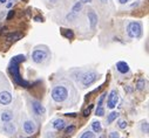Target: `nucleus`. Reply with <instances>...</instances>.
<instances>
[{
  "instance_id": "393cba45",
  "label": "nucleus",
  "mask_w": 149,
  "mask_h": 138,
  "mask_svg": "<svg viewBox=\"0 0 149 138\" xmlns=\"http://www.w3.org/2000/svg\"><path fill=\"white\" fill-rule=\"evenodd\" d=\"M74 130H75V127H74V125H70V127H68V128L66 129V133H67V135H70V133L74 132Z\"/></svg>"
},
{
  "instance_id": "39448f33",
  "label": "nucleus",
  "mask_w": 149,
  "mask_h": 138,
  "mask_svg": "<svg viewBox=\"0 0 149 138\" xmlns=\"http://www.w3.org/2000/svg\"><path fill=\"white\" fill-rule=\"evenodd\" d=\"M47 56H48L47 52L42 51V49H35L32 54V59L35 63H41V62H44L47 59Z\"/></svg>"
},
{
  "instance_id": "7c9ffc66",
  "label": "nucleus",
  "mask_w": 149,
  "mask_h": 138,
  "mask_svg": "<svg viewBox=\"0 0 149 138\" xmlns=\"http://www.w3.org/2000/svg\"><path fill=\"white\" fill-rule=\"evenodd\" d=\"M79 1L82 4H88V3H92V0H79Z\"/></svg>"
},
{
  "instance_id": "f704fd0d",
  "label": "nucleus",
  "mask_w": 149,
  "mask_h": 138,
  "mask_svg": "<svg viewBox=\"0 0 149 138\" xmlns=\"http://www.w3.org/2000/svg\"><path fill=\"white\" fill-rule=\"evenodd\" d=\"M51 3H53V4H55V3H58V0H49Z\"/></svg>"
},
{
  "instance_id": "aec40b11",
  "label": "nucleus",
  "mask_w": 149,
  "mask_h": 138,
  "mask_svg": "<svg viewBox=\"0 0 149 138\" xmlns=\"http://www.w3.org/2000/svg\"><path fill=\"white\" fill-rule=\"evenodd\" d=\"M136 87H138L139 90H143L144 87H146V80H144V79H140V80L138 81V84H136Z\"/></svg>"
},
{
  "instance_id": "c9c22d12",
  "label": "nucleus",
  "mask_w": 149,
  "mask_h": 138,
  "mask_svg": "<svg viewBox=\"0 0 149 138\" xmlns=\"http://www.w3.org/2000/svg\"><path fill=\"white\" fill-rule=\"evenodd\" d=\"M102 3H107V1H109V0H101Z\"/></svg>"
},
{
  "instance_id": "f3484780",
  "label": "nucleus",
  "mask_w": 149,
  "mask_h": 138,
  "mask_svg": "<svg viewBox=\"0 0 149 138\" xmlns=\"http://www.w3.org/2000/svg\"><path fill=\"white\" fill-rule=\"evenodd\" d=\"M92 128H93L94 132H97V133L101 132V130H102V127H101V123L100 122H93Z\"/></svg>"
},
{
  "instance_id": "a878e982",
  "label": "nucleus",
  "mask_w": 149,
  "mask_h": 138,
  "mask_svg": "<svg viewBox=\"0 0 149 138\" xmlns=\"http://www.w3.org/2000/svg\"><path fill=\"white\" fill-rule=\"evenodd\" d=\"M126 127H127V122H125V121H120L119 122V128L120 129H126Z\"/></svg>"
},
{
  "instance_id": "9b49d317",
  "label": "nucleus",
  "mask_w": 149,
  "mask_h": 138,
  "mask_svg": "<svg viewBox=\"0 0 149 138\" xmlns=\"http://www.w3.org/2000/svg\"><path fill=\"white\" fill-rule=\"evenodd\" d=\"M116 69L121 74H127L129 71V66H128V63H126L125 61H120V62L116 63Z\"/></svg>"
},
{
  "instance_id": "bb28decb",
  "label": "nucleus",
  "mask_w": 149,
  "mask_h": 138,
  "mask_svg": "<svg viewBox=\"0 0 149 138\" xmlns=\"http://www.w3.org/2000/svg\"><path fill=\"white\" fill-rule=\"evenodd\" d=\"M141 129H142V131H143L144 133H148V123H147V122L142 124V127H141Z\"/></svg>"
},
{
  "instance_id": "412c9836",
  "label": "nucleus",
  "mask_w": 149,
  "mask_h": 138,
  "mask_svg": "<svg viewBox=\"0 0 149 138\" xmlns=\"http://www.w3.org/2000/svg\"><path fill=\"white\" fill-rule=\"evenodd\" d=\"M80 138H94V133L93 132H91V131H86L85 133H82L81 135V137Z\"/></svg>"
},
{
  "instance_id": "7ed1b4c3",
  "label": "nucleus",
  "mask_w": 149,
  "mask_h": 138,
  "mask_svg": "<svg viewBox=\"0 0 149 138\" xmlns=\"http://www.w3.org/2000/svg\"><path fill=\"white\" fill-rule=\"evenodd\" d=\"M127 33L130 37H139L142 34V26L139 21H133L128 25Z\"/></svg>"
},
{
  "instance_id": "4be33fe9",
  "label": "nucleus",
  "mask_w": 149,
  "mask_h": 138,
  "mask_svg": "<svg viewBox=\"0 0 149 138\" xmlns=\"http://www.w3.org/2000/svg\"><path fill=\"white\" fill-rule=\"evenodd\" d=\"M96 115H97V116H103V115H105V109H103L101 105H97V109H96Z\"/></svg>"
},
{
  "instance_id": "a211bd4d",
  "label": "nucleus",
  "mask_w": 149,
  "mask_h": 138,
  "mask_svg": "<svg viewBox=\"0 0 149 138\" xmlns=\"http://www.w3.org/2000/svg\"><path fill=\"white\" fill-rule=\"evenodd\" d=\"M62 34H64V36L66 37V39H68V40H72L73 37H74V33H73L72 29H64Z\"/></svg>"
},
{
  "instance_id": "b1692460",
  "label": "nucleus",
  "mask_w": 149,
  "mask_h": 138,
  "mask_svg": "<svg viewBox=\"0 0 149 138\" xmlns=\"http://www.w3.org/2000/svg\"><path fill=\"white\" fill-rule=\"evenodd\" d=\"M91 110H92V105H91L89 108H87V109H85V110H83V112H82V115H83V117H88V116H89V114H91Z\"/></svg>"
},
{
  "instance_id": "6ab92c4d",
  "label": "nucleus",
  "mask_w": 149,
  "mask_h": 138,
  "mask_svg": "<svg viewBox=\"0 0 149 138\" xmlns=\"http://www.w3.org/2000/svg\"><path fill=\"white\" fill-rule=\"evenodd\" d=\"M81 8H82V3H77L75 5L73 6L72 12H73V13H75V14H78V12H80Z\"/></svg>"
},
{
  "instance_id": "dca6fc26",
  "label": "nucleus",
  "mask_w": 149,
  "mask_h": 138,
  "mask_svg": "<svg viewBox=\"0 0 149 138\" xmlns=\"http://www.w3.org/2000/svg\"><path fill=\"white\" fill-rule=\"evenodd\" d=\"M119 117V112H116V111H113V112H110V114L108 115V118H107V123L108 124H110V123H113L116 118Z\"/></svg>"
},
{
  "instance_id": "6e6552de",
  "label": "nucleus",
  "mask_w": 149,
  "mask_h": 138,
  "mask_svg": "<svg viewBox=\"0 0 149 138\" xmlns=\"http://www.w3.org/2000/svg\"><path fill=\"white\" fill-rule=\"evenodd\" d=\"M12 102V95L8 91H1L0 93V104L7 105Z\"/></svg>"
},
{
  "instance_id": "473e14b6",
  "label": "nucleus",
  "mask_w": 149,
  "mask_h": 138,
  "mask_svg": "<svg viewBox=\"0 0 149 138\" xmlns=\"http://www.w3.org/2000/svg\"><path fill=\"white\" fill-rule=\"evenodd\" d=\"M128 1H129V0H119V3H120V4H127Z\"/></svg>"
},
{
  "instance_id": "c756f323",
  "label": "nucleus",
  "mask_w": 149,
  "mask_h": 138,
  "mask_svg": "<svg viewBox=\"0 0 149 138\" xmlns=\"http://www.w3.org/2000/svg\"><path fill=\"white\" fill-rule=\"evenodd\" d=\"M105 96H106V94H103V95L100 96V99H99V104H97V105H102V102H103V99H105Z\"/></svg>"
},
{
  "instance_id": "4468645a",
  "label": "nucleus",
  "mask_w": 149,
  "mask_h": 138,
  "mask_svg": "<svg viewBox=\"0 0 149 138\" xmlns=\"http://www.w3.org/2000/svg\"><path fill=\"white\" fill-rule=\"evenodd\" d=\"M6 37H7L8 41H18L22 37V34H20V33H9Z\"/></svg>"
},
{
  "instance_id": "1a4fd4ad",
  "label": "nucleus",
  "mask_w": 149,
  "mask_h": 138,
  "mask_svg": "<svg viewBox=\"0 0 149 138\" xmlns=\"http://www.w3.org/2000/svg\"><path fill=\"white\" fill-rule=\"evenodd\" d=\"M23 130H25V132H26V133L32 135V133H34L35 130H36V125H35L34 122H32V121H26V122L23 123Z\"/></svg>"
},
{
  "instance_id": "72a5a7b5",
  "label": "nucleus",
  "mask_w": 149,
  "mask_h": 138,
  "mask_svg": "<svg viewBox=\"0 0 149 138\" xmlns=\"http://www.w3.org/2000/svg\"><path fill=\"white\" fill-rule=\"evenodd\" d=\"M7 1V0H0V5H3L4 3H6Z\"/></svg>"
},
{
  "instance_id": "5701e85b",
  "label": "nucleus",
  "mask_w": 149,
  "mask_h": 138,
  "mask_svg": "<svg viewBox=\"0 0 149 138\" xmlns=\"http://www.w3.org/2000/svg\"><path fill=\"white\" fill-rule=\"evenodd\" d=\"M66 19H67L68 21H74V20L77 19V14H75V13H73V12H70L69 14H67Z\"/></svg>"
},
{
  "instance_id": "20e7f679",
  "label": "nucleus",
  "mask_w": 149,
  "mask_h": 138,
  "mask_svg": "<svg viewBox=\"0 0 149 138\" xmlns=\"http://www.w3.org/2000/svg\"><path fill=\"white\" fill-rule=\"evenodd\" d=\"M97 80V74L95 73V71H89V73H86L83 76H82V79H81V81H82V84L85 85V87H88V85H91V84H93L95 81Z\"/></svg>"
},
{
  "instance_id": "cd10ccee",
  "label": "nucleus",
  "mask_w": 149,
  "mask_h": 138,
  "mask_svg": "<svg viewBox=\"0 0 149 138\" xmlns=\"http://www.w3.org/2000/svg\"><path fill=\"white\" fill-rule=\"evenodd\" d=\"M14 14H15V13H14V11H9V12H8V14H7V17H6V19H7V20H11L12 18L14 17Z\"/></svg>"
},
{
  "instance_id": "f03ea898",
  "label": "nucleus",
  "mask_w": 149,
  "mask_h": 138,
  "mask_svg": "<svg viewBox=\"0 0 149 138\" xmlns=\"http://www.w3.org/2000/svg\"><path fill=\"white\" fill-rule=\"evenodd\" d=\"M68 97V91L65 87L62 85H56L53 88V90H52V98H53V101L56 102V103H61V102H64L65 99Z\"/></svg>"
},
{
  "instance_id": "9d476101",
  "label": "nucleus",
  "mask_w": 149,
  "mask_h": 138,
  "mask_svg": "<svg viewBox=\"0 0 149 138\" xmlns=\"http://www.w3.org/2000/svg\"><path fill=\"white\" fill-rule=\"evenodd\" d=\"M87 17H88V20H89V23H91V27H92V28H95V26L97 25V21H99L97 14L95 13V12L91 11V12H88Z\"/></svg>"
},
{
  "instance_id": "2eb2a0df",
  "label": "nucleus",
  "mask_w": 149,
  "mask_h": 138,
  "mask_svg": "<svg viewBox=\"0 0 149 138\" xmlns=\"http://www.w3.org/2000/svg\"><path fill=\"white\" fill-rule=\"evenodd\" d=\"M13 118V114L11 111H4L1 114V121L3 122H11V119Z\"/></svg>"
},
{
  "instance_id": "f8f14e48",
  "label": "nucleus",
  "mask_w": 149,
  "mask_h": 138,
  "mask_svg": "<svg viewBox=\"0 0 149 138\" xmlns=\"http://www.w3.org/2000/svg\"><path fill=\"white\" fill-rule=\"evenodd\" d=\"M4 131H5L7 135H13V133H15L17 128H15V125H14L13 123L7 122V124L4 125Z\"/></svg>"
},
{
  "instance_id": "423d86ee",
  "label": "nucleus",
  "mask_w": 149,
  "mask_h": 138,
  "mask_svg": "<svg viewBox=\"0 0 149 138\" xmlns=\"http://www.w3.org/2000/svg\"><path fill=\"white\" fill-rule=\"evenodd\" d=\"M117 102H119V96H117L116 90H111L110 94H109V96H108V102H107L108 108L114 109V108L116 107Z\"/></svg>"
},
{
  "instance_id": "0eeeda50",
  "label": "nucleus",
  "mask_w": 149,
  "mask_h": 138,
  "mask_svg": "<svg viewBox=\"0 0 149 138\" xmlns=\"http://www.w3.org/2000/svg\"><path fill=\"white\" fill-rule=\"evenodd\" d=\"M32 108H33L34 114L38 115V116H41V115H44L46 112L45 107L40 102H38V101H32Z\"/></svg>"
},
{
  "instance_id": "2f4dec72",
  "label": "nucleus",
  "mask_w": 149,
  "mask_h": 138,
  "mask_svg": "<svg viewBox=\"0 0 149 138\" xmlns=\"http://www.w3.org/2000/svg\"><path fill=\"white\" fill-rule=\"evenodd\" d=\"M34 20H35V21H38V22H42V18H40V17H35Z\"/></svg>"
},
{
  "instance_id": "ddd939ff",
  "label": "nucleus",
  "mask_w": 149,
  "mask_h": 138,
  "mask_svg": "<svg viewBox=\"0 0 149 138\" xmlns=\"http://www.w3.org/2000/svg\"><path fill=\"white\" fill-rule=\"evenodd\" d=\"M65 121L64 119H60V118H58V119H55L54 122H53V128L55 129V130H62L64 128H65Z\"/></svg>"
},
{
  "instance_id": "c85d7f7f",
  "label": "nucleus",
  "mask_w": 149,
  "mask_h": 138,
  "mask_svg": "<svg viewBox=\"0 0 149 138\" xmlns=\"http://www.w3.org/2000/svg\"><path fill=\"white\" fill-rule=\"evenodd\" d=\"M119 137H120L119 132H115V131L110 132V135H109V138H119Z\"/></svg>"
},
{
  "instance_id": "f257e3e1",
  "label": "nucleus",
  "mask_w": 149,
  "mask_h": 138,
  "mask_svg": "<svg viewBox=\"0 0 149 138\" xmlns=\"http://www.w3.org/2000/svg\"><path fill=\"white\" fill-rule=\"evenodd\" d=\"M25 60H26V57H25V55H21V54L17 55L14 57H12V60L9 62L8 69H9V73L12 75V77H13V80H14V82L17 84H19V85H21L23 88H28L30 87V82H27L26 80H23L21 77L20 73H19V66H20L21 62H23Z\"/></svg>"
}]
</instances>
